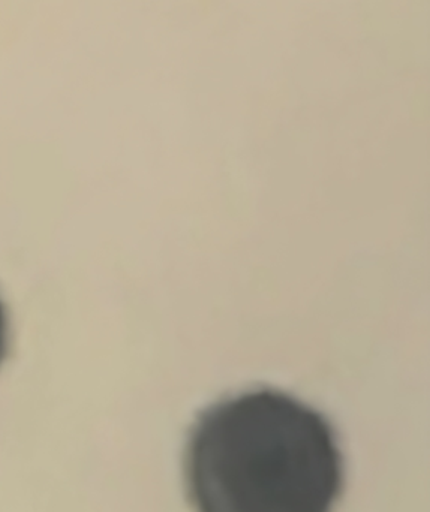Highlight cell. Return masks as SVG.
<instances>
[{
    "label": "cell",
    "mask_w": 430,
    "mask_h": 512,
    "mask_svg": "<svg viewBox=\"0 0 430 512\" xmlns=\"http://www.w3.org/2000/svg\"><path fill=\"white\" fill-rule=\"evenodd\" d=\"M186 481L197 512H332L344 460L321 412L284 391L257 388L198 417Z\"/></svg>",
    "instance_id": "obj_1"
},
{
    "label": "cell",
    "mask_w": 430,
    "mask_h": 512,
    "mask_svg": "<svg viewBox=\"0 0 430 512\" xmlns=\"http://www.w3.org/2000/svg\"><path fill=\"white\" fill-rule=\"evenodd\" d=\"M9 331L11 327H9L8 310H6L5 301L0 297V367L8 355Z\"/></svg>",
    "instance_id": "obj_2"
}]
</instances>
